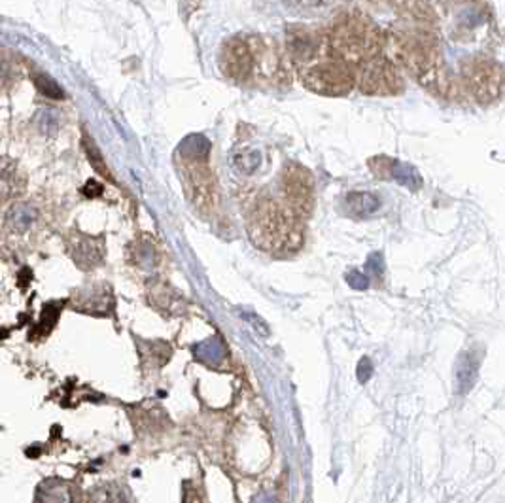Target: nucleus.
<instances>
[{
    "mask_svg": "<svg viewBox=\"0 0 505 503\" xmlns=\"http://www.w3.org/2000/svg\"><path fill=\"white\" fill-rule=\"evenodd\" d=\"M379 206H381V201L379 197H375L373 193H350L346 197V208L356 217L369 216L379 210Z\"/></svg>",
    "mask_w": 505,
    "mask_h": 503,
    "instance_id": "nucleus-9",
    "label": "nucleus"
},
{
    "mask_svg": "<svg viewBox=\"0 0 505 503\" xmlns=\"http://www.w3.org/2000/svg\"><path fill=\"white\" fill-rule=\"evenodd\" d=\"M248 235L263 252L275 255L295 254L305 241V224L299 214L282 201L262 195L248 212Z\"/></svg>",
    "mask_w": 505,
    "mask_h": 503,
    "instance_id": "nucleus-1",
    "label": "nucleus"
},
{
    "mask_svg": "<svg viewBox=\"0 0 505 503\" xmlns=\"http://www.w3.org/2000/svg\"><path fill=\"white\" fill-rule=\"evenodd\" d=\"M477 365L479 361L473 358V352H466L458 361V371H456V384H458V391L466 394L469 388L475 384L477 379Z\"/></svg>",
    "mask_w": 505,
    "mask_h": 503,
    "instance_id": "nucleus-10",
    "label": "nucleus"
},
{
    "mask_svg": "<svg viewBox=\"0 0 505 503\" xmlns=\"http://www.w3.org/2000/svg\"><path fill=\"white\" fill-rule=\"evenodd\" d=\"M19 189H23L21 184H18V170L15 167H4L0 165V199H8V197H15Z\"/></svg>",
    "mask_w": 505,
    "mask_h": 503,
    "instance_id": "nucleus-11",
    "label": "nucleus"
},
{
    "mask_svg": "<svg viewBox=\"0 0 505 503\" xmlns=\"http://www.w3.org/2000/svg\"><path fill=\"white\" fill-rule=\"evenodd\" d=\"M307 89L324 97H344L356 87L354 70L333 53L297 72Z\"/></svg>",
    "mask_w": 505,
    "mask_h": 503,
    "instance_id": "nucleus-3",
    "label": "nucleus"
},
{
    "mask_svg": "<svg viewBox=\"0 0 505 503\" xmlns=\"http://www.w3.org/2000/svg\"><path fill=\"white\" fill-rule=\"evenodd\" d=\"M504 83L505 74L498 62L477 59L464 67L462 89L480 105H488L498 99L504 91Z\"/></svg>",
    "mask_w": 505,
    "mask_h": 503,
    "instance_id": "nucleus-6",
    "label": "nucleus"
},
{
    "mask_svg": "<svg viewBox=\"0 0 505 503\" xmlns=\"http://www.w3.org/2000/svg\"><path fill=\"white\" fill-rule=\"evenodd\" d=\"M282 201L301 217H309L314 208V178L305 167L288 163L281 176Z\"/></svg>",
    "mask_w": 505,
    "mask_h": 503,
    "instance_id": "nucleus-7",
    "label": "nucleus"
},
{
    "mask_svg": "<svg viewBox=\"0 0 505 503\" xmlns=\"http://www.w3.org/2000/svg\"><path fill=\"white\" fill-rule=\"evenodd\" d=\"M331 53L352 70L369 57L379 55L386 48V34L363 13H341L328 29Z\"/></svg>",
    "mask_w": 505,
    "mask_h": 503,
    "instance_id": "nucleus-2",
    "label": "nucleus"
},
{
    "mask_svg": "<svg viewBox=\"0 0 505 503\" xmlns=\"http://www.w3.org/2000/svg\"><path fill=\"white\" fill-rule=\"evenodd\" d=\"M13 78V69L8 59H4V55L0 53V89L6 87Z\"/></svg>",
    "mask_w": 505,
    "mask_h": 503,
    "instance_id": "nucleus-13",
    "label": "nucleus"
},
{
    "mask_svg": "<svg viewBox=\"0 0 505 503\" xmlns=\"http://www.w3.org/2000/svg\"><path fill=\"white\" fill-rule=\"evenodd\" d=\"M286 53L295 70L307 69L312 62L330 55L328 29L309 25H290L286 29Z\"/></svg>",
    "mask_w": 505,
    "mask_h": 503,
    "instance_id": "nucleus-5",
    "label": "nucleus"
},
{
    "mask_svg": "<svg viewBox=\"0 0 505 503\" xmlns=\"http://www.w3.org/2000/svg\"><path fill=\"white\" fill-rule=\"evenodd\" d=\"M36 86H38V89H40V91H42L44 95H48V97H53V99H61L62 97V91L59 89V86H57L55 81L51 80L50 76H46V74L38 76Z\"/></svg>",
    "mask_w": 505,
    "mask_h": 503,
    "instance_id": "nucleus-12",
    "label": "nucleus"
},
{
    "mask_svg": "<svg viewBox=\"0 0 505 503\" xmlns=\"http://www.w3.org/2000/svg\"><path fill=\"white\" fill-rule=\"evenodd\" d=\"M354 78L356 86L362 93L375 97H390L401 93L403 89L398 65L384 51L354 67Z\"/></svg>",
    "mask_w": 505,
    "mask_h": 503,
    "instance_id": "nucleus-4",
    "label": "nucleus"
},
{
    "mask_svg": "<svg viewBox=\"0 0 505 503\" xmlns=\"http://www.w3.org/2000/svg\"><path fill=\"white\" fill-rule=\"evenodd\" d=\"M220 67L231 80L246 81L257 69V48L243 36L231 38L222 48Z\"/></svg>",
    "mask_w": 505,
    "mask_h": 503,
    "instance_id": "nucleus-8",
    "label": "nucleus"
},
{
    "mask_svg": "<svg viewBox=\"0 0 505 503\" xmlns=\"http://www.w3.org/2000/svg\"><path fill=\"white\" fill-rule=\"evenodd\" d=\"M284 2L293 10H311L322 4V0H284Z\"/></svg>",
    "mask_w": 505,
    "mask_h": 503,
    "instance_id": "nucleus-14",
    "label": "nucleus"
}]
</instances>
